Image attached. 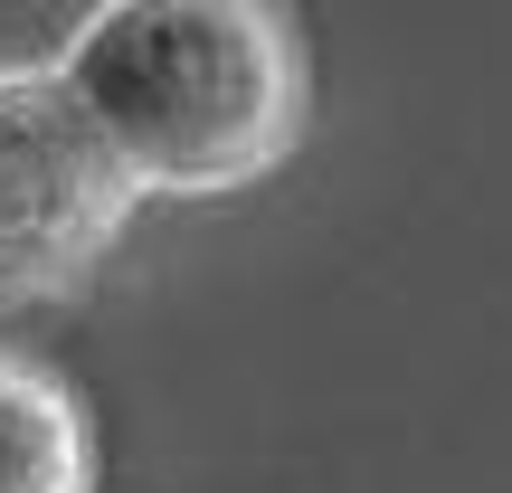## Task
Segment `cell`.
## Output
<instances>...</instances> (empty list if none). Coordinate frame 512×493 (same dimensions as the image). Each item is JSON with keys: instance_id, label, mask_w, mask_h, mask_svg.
<instances>
[{"instance_id": "6da1fadb", "label": "cell", "mask_w": 512, "mask_h": 493, "mask_svg": "<svg viewBox=\"0 0 512 493\" xmlns=\"http://www.w3.org/2000/svg\"><path fill=\"white\" fill-rule=\"evenodd\" d=\"M48 67L133 200H219L304 143V38L266 0H105Z\"/></svg>"}, {"instance_id": "7a4b0ae2", "label": "cell", "mask_w": 512, "mask_h": 493, "mask_svg": "<svg viewBox=\"0 0 512 493\" xmlns=\"http://www.w3.org/2000/svg\"><path fill=\"white\" fill-rule=\"evenodd\" d=\"M133 219V181L57 67H0V304L76 294Z\"/></svg>"}, {"instance_id": "3957f363", "label": "cell", "mask_w": 512, "mask_h": 493, "mask_svg": "<svg viewBox=\"0 0 512 493\" xmlns=\"http://www.w3.org/2000/svg\"><path fill=\"white\" fill-rule=\"evenodd\" d=\"M0 493H95V437L57 370L0 351Z\"/></svg>"}]
</instances>
